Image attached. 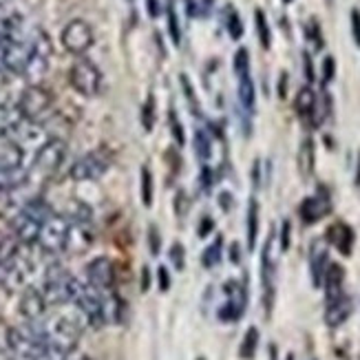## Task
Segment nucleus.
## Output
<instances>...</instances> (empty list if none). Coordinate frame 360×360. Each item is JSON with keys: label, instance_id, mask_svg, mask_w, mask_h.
<instances>
[{"label": "nucleus", "instance_id": "f257e3e1", "mask_svg": "<svg viewBox=\"0 0 360 360\" xmlns=\"http://www.w3.org/2000/svg\"><path fill=\"white\" fill-rule=\"evenodd\" d=\"M84 323H86L84 314L71 303L69 307L60 305L58 311H53L51 316L46 319L42 316L38 321V327L46 345H51L53 349L67 356L77 345V338H80L84 330Z\"/></svg>", "mask_w": 360, "mask_h": 360}, {"label": "nucleus", "instance_id": "20e7f679", "mask_svg": "<svg viewBox=\"0 0 360 360\" xmlns=\"http://www.w3.org/2000/svg\"><path fill=\"white\" fill-rule=\"evenodd\" d=\"M69 82L80 96L93 98L102 89V73L89 58H77L69 69Z\"/></svg>", "mask_w": 360, "mask_h": 360}, {"label": "nucleus", "instance_id": "4be33fe9", "mask_svg": "<svg viewBox=\"0 0 360 360\" xmlns=\"http://www.w3.org/2000/svg\"><path fill=\"white\" fill-rule=\"evenodd\" d=\"M257 347H259V330H257V327H250V330L245 332V336H243L239 356L243 360H252L255 354H257Z\"/></svg>", "mask_w": 360, "mask_h": 360}, {"label": "nucleus", "instance_id": "2f4dec72", "mask_svg": "<svg viewBox=\"0 0 360 360\" xmlns=\"http://www.w3.org/2000/svg\"><path fill=\"white\" fill-rule=\"evenodd\" d=\"M168 120H170V131H173V137H175V142L179 144V146H184L186 144V135H184V127H181V122H179V117H177V113L170 108V113H168Z\"/></svg>", "mask_w": 360, "mask_h": 360}, {"label": "nucleus", "instance_id": "8fccbe9b", "mask_svg": "<svg viewBox=\"0 0 360 360\" xmlns=\"http://www.w3.org/2000/svg\"><path fill=\"white\" fill-rule=\"evenodd\" d=\"M283 3H292V0H283Z\"/></svg>", "mask_w": 360, "mask_h": 360}, {"label": "nucleus", "instance_id": "473e14b6", "mask_svg": "<svg viewBox=\"0 0 360 360\" xmlns=\"http://www.w3.org/2000/svg\"><path fill=\"white\" fill-rule=\"evenodd\" d=\"M334 75H336V62H334L332 56H327V58L323 60V82H325V84H327V82H332V80H334Z\"/></svg>", "mask_w": 360, "mask_h": 360}, {"label": "nucleus", "instance_id": "79ce46f5", "mask_svg": "<svg viewBox=\"0 0 360 360\" xmlns=\"http://www.w3.org/2000/svg\"><path fill=\"white\" fill-rule=\"evenodd\" d=\"M303 65H305V77H307L309 82H314L316 75H314V67H311V58L307 53L303 56Z\"/></svg>", "mask_w": 360, "mask_h": 360}, {"label": "nucleus", "instance_id": "c85d7f7f", "mask_svg": "<svg viewBox=\"0 0 360 360\" xmlns=\"http://www.w3.org/2000/svg\"><path fill=\"white\" fill-rule=\"evenodd\" d=\"M234 73L239 77L250 73V53H248V49H243V46L234 53Z\"/></svg>", "mask_w": 360, "mask_h": 360}, {"label": "nucleus", "instance_id": "6ab92c4d", "mask_svg": "<svg viewBox=\"0 0 360 360\" xmlns=\"http://www.w3.org/2000/svg\"><path fill=\"white\" fill-rule=\"evenodd\" d=\"M257 234H259V203L250 199L248 203V248L255 250L257 245Z\"/></svg>", "mask_w": 360, "mask_h": 360}, {"label": "nucleus", "instance_id": "b1692460", "mask_svg": "<svg viewBox=\"0 0 360 360\" xmlns=\"http://www.w3.org/2000/svg\"><path fill=\"white\" fill-rule=\"evenodd\" d=\"M255 20H257V34H259V40L265 49H270V42H272V34H270V25H268V18H265V13L261 9L255 11Z\"/></svg>", "mask_w": 360, "mask_h": 360}, {"label": "nucleus", "instance_id": "dca6fc26", "mask_svg": "<svg viewBox=\"0 0 360 360\" xmlns=\"http://www.w3.org/2000/svg\"><path fill=\"white\" fill-rule=\"evenodd\" d=\"M327 265H330V261H327V250H323V248H314V250H311L309 270H311V283H314L316 288L323 285Z\"/></svg>", "mask_w": 360, "mask_h": 360}, {"label": "nucleus", "instance_id": "ddd939ff", "mask_svg": "<svg viewBox=\"0 0 360 360\" xmlns=\"http://www.w3.org/2000/svg\"><path fill=\"white\" fill-rule=\"evenodd\" d=\"M325 296H327V303L338 299L340 294H345L342 292V281H345V270L340 268V265L336 263H330L327 265V270H325Z\"/></svg>", "mask_w": 360, "mask_h": 360}, {"label": "nucleus", "instance_id": "1a4fd4ad", "mask_svg": "<svg viewBox=\"0 0 360 360\" xmlns=\"http://www.w3.org/2000/svg\"><path fill=\"white\" fill-rule=\"evenodd\" d=\"M274 232L270 234L268 243L263 248V257H261V278H263V299H265V307H272V301H274Z\"/></svg>", "mask_w": 360, "mask_h": 360}, {"label": "nucleus", "instance_id": "ea45409f", "mask_svg": "<svg viewBox=\"0 0 360 360\" xmlns=\"http://www.w3.org/2000/svg\"><path fill=\"white\" fill-rule=\"evenodd\" d=\"M290 248V221H283V228H281V250Z\"/></svg>", "mask_w": 360, "mask_h": 360}, {"label": "nucleus", "instance_id": "58836bf2", "mask_svg": "<svg viewBox=\"0 0 360 360\" xmlns=\"http://www.w3.org/2000/svg\"><path fill=\"white\" fill-rule=\"evenodd\" d=\"M212 228H214V221H212V219H210V217H203L201 221H199V230H197V232H199V237H206V234H208Z\"/></svg>", "mask_w": 360, "mask_h": 360}, {"label": "nucleus", "instance_id": "2eb2a0df", "mask_svg": "<svg viewBox=\"0 0 360 360\" xmlns=\"http://www.w3.org/2000/svg\"><path fill=\"white\" fill-rule=\"evenodd\" d=\"M27 179H29V173L22 166L0 168V193H3V191H15V188L25 186Z\"/></svg>", "mask_w": 360, "mask_h": 360}, {"label": "nucleus", "instance_id": "bb28decb", "mask_svg": "<svg viewBox=\"0 0 360 360\" xmlns=\"http://www.w3.org/2000/svg\"><path fill=\"white\" fill-rule=\"evenodd\" d=\"M210 137L203 133V131H197L195 133V153H197V158L201 160V162H208V158H210Z\"/></svg>", "mask_w": 360, "mask_h": 360}, {"label": "nucleus", "instance_id": "7ed1b4c3", "mask_svg": "<svg viewBox=\"0 0 360 360\" xmlns=\"http://www.w3.org/2000/svg\"><path fill=\"white\" fill-rule=\"evenodd\" d=\"M69 232H71L69 219L62 217V214H51L42 224L36 243L42 248V252H46V255H60V252H65V250H67Z\"/></svg>", "mask_w": 360, "mask_h": 360}, {"label": "nucleus", "instance_id": "de8ad7c7", "mask_svg": "<svg viewBox=\"0 0 360 360\" xmlns=\"http://www.w3.org/2000/svg\"><path fill=\"white\" fill-rule=\"evenodd\" d=\"M80 360H93V358H89V356H82Z\"/></svg>", "mask_w": 360, "mask_h": 360}, {"label": "nucleus", "instance_id": "e433bc0d", "mask_svg": "<svg viewBox=\"0 0 360 360\" xmlns=\"http://www.w3.org/2000/svg\"><path fill=\"white\" fill-rule=\"evenodd\" d=\"M352 31H354V40H356V44L360 46V11H358V9L352 11Z\"/></svg>", "mask_w": 360, "mask_h": 360}, {"label": "nucleus", "instance_id": "37998d69", "mask_svg": "<svg viewBox=\"0 0 360 360\" xmlns=\"http://www.w3.org/2000/svg\"><path fill=\"white\" fill-rule=\"evenodd\" d=\"M210 179H212L210 168H208V166H203V168H201V186H203V188H210V186H212Z\"/></svg>", "mask_w": 360, "mask_h": 360}, {"label": "nucleus", "instance_id": "a878e982", "mask_svg": "<svg viewBox=\"0 0 360 360\" xmlns=\"http://www.w3.org/2000/svg\"><path fill=\"white\" fill-rule=\"evenodd\" d=\"M299 162H301L303 175H309V173H311V168H314V144H311L309 139H307V142H303V146H301Z\"/></svg>", "mask_w": 360, "mask_h": 360}, {"label": "nucleus", "instance_id": "423d86ee", "mask_svg": "<svg viewBox=\"0 0 360 360\" xmlns=\"http://www.w3.org/2000/svg\"><path fill=\"white\" fill-rule=\"evenodd\" d=\"M60 42L69 53L84 56L93 46V42H96V34H93V29H91V25L86 20L75 18V20L67 22V27L62 29Z\"/></svg>", "mask_w": 360, "mask_h": 360}, {"label": "nucleus", "instance_id": "4468645a", "mask_svg": "<svg viewBox=\"0 0 360 360\" xmlns=\"http://www.w3.org/2000/svg\"><path fill=\"white\" fill-rule=\"evenodd\" d=\"M330 210V201L327 199H319V197H307L301 203V217L305 224H316L319 219H323V214Z\"/></svg>", "mask_w": 360, "mask_h": 360}, {"label": "nucleus", "instance_id": "49530a36", "mask_svg": "<svg viewBox=\"0 0 360 360\" xmlns=\"http://www.w3.org/2000/svg\"><path fill=\"white\" fill-rule=\"evenodd\" d=\"M237 250H239L237 245H232V261H234V263L239 261V252H237Z\"/></svg>", "mask_w": 360, "mask_h": 360}, {"label": "nucleus", "instance_id": "f8f14e48", "mask_svg": "<svg viewBox=\"0 0 360 360\" xmlns=\"http://www.w3.org/2000/svg\"><path fill=\"white\" fill-rule=\"evenodd\" d=\"M352 314V299L347 294H340L338 299L327 303V309H325V323L330 327H338L342 325Z\"/></svg>", "mask_w": 360, "mask_h": 360}, {"label": "nucleus", "instance_id": "f03ea898", "mask_svg": "<svg viewBox=\"0 0 360 360\" xmlns=\"http://www.w3.org/2000/svg\"><path fill=\"white\" fill-rule=\"evenodd\" d=\"M51 214L53 212L49 208V203L42 199H31L13 219V237L20 243H36L42 224Z\"/></svg>", "mask_w": 360, "mask_h": 360}, {"label": "nucleus", "instance_id": "a211bd4d", "mask_svg": "<svg viewBox=\"0 0 360 360\" xmlns=\"http://www.w3.org/2000/svg\"><path fill=\"white\" fill-rule=\"evenodd\" d=\"M294 106H296V113H299L303 120L314 115L316 113V96H314V91H311L309 86L301 89L299 96H296V100H294Z\"/></svg>", "mask_w": 360, "mask_h": 360}, {"label": "nucleus", "instance_id": "cd10ccee", "mask_svg": "<svg viewBox=\"0 0 360 360\" xmlns=\"http://www.w3.org/2000/svg\"><path fill=\"white\" fill-rule=\"evenodd\" d=\"M142 127L146 133H150L155 127V100H153V96H148L144 106H142Z\"/></svg>", "mask_w": 360, "mask_h": 360}, {"label": "nucleus", "instance_id": "5701e85b", "mask_svg": "<svg viewBox=\"0 0 360 360\" xmlns=\"http://www.w3.org/2000/svg\"><path fill=\"white\" fill-rule=\"evenodd\" d=\"M221 248H224V241H221V237H217L206 248V252H203V257H201V263L206 265V268H214V265L221 261Z\"/></svg>", "mask_w": 360, "mask_h": 360}, {"label": "nucleus", "instance_id": "a19ab883", "mask_svg": "<svg viewBox=\"0 0 360 360\" xmlns=\"http://www.w3.org/2000/svg\"><path fill=\"white\" fill-rule=\"evenodd\" d=\"M146 11H148V15H153V18H158V15L162 13L160 0H146Z\"/></svg>", "mask_w": 360, "mask_h": 360}, {"label": "nucleus", "instance_id": "393cba45", "mask_svg": "<svg viewBox=\"0 0 360 360\" xmlns=\"http://www.w3.org/2000/svg\"><path fill=\"white\" fill-rule=\"evenodd\" d=\"M139 175H142V203L146 208L153 206V195H155V188H153V173L142 166V170H139Z\"/></svg>", "mask_w": 360, "mask_h": 360}, {"label": "nucleus", "instance_id": "c756f323", "mask_svg": "<svg viewBox=\"0 0 360 360\" xmlns=\"http://www.w3.org/2000/svg\"><path fill=\"white\" fill-rule=\"evenodd\" d=\"M226 27H228V34H230L232 40H239V38L243 36V22H241V18H239V13H237V11H230Z\"/></svg>", "mask_w": 360, "mask_h": 360}, {"label": "nucleus", "instance_id": "c9c22d12", "mask_svg": "<svg viewBox=\"0 0 360 360\" xmlns=\"http://www.w3.org/2000/svg\"><path fill=\"white\" fill-rule=\"evenodd\" d=\"M307 38H309V40L314 38V42H316L319 49L323 46V40H321V29H319V22H316V20H309V25H307Z\"/></svg>", "mask_w": 360, "mask_h": 360}, {"label": "nucleus", "instance_id": "09e8293b", "mask_svg": "<svg viewBox=\"0 0 360 360\" xmlns=\"http://www.w3.org/2000/svg\"><path fill=\"white\" fill-rule=\"evenodd\" d=\"M288 360H294V356H292V354H290V356H288Z\"/></svg>", "mask_w": 360, "mask_h": 360}, {"label": "nucleus", "instance_id": "7c9ffc66", "mask_svg": "<svg viewBox=\"0 0 360 360\" xmlns=\"http://www.w3.org/2000/svg\"><path fill=\"white\" fill-rule=\"evenodd\" d=\"M168 34H170V40H173L175 46L181 44V31H179V22H177V13L175 9L170 7L168 9Z\"/></svg>", "mask_w": 360, "mask_h": 360}, {"label": "nucleus", "instance_id": "39448f33", "mask_svg": "<svg viewBox=\"0 0 360 360\" xmlns=\"http://www.w3.org/2000/svg\"><path fill=\"white\" fill-rule=\"evenodd\" d=\"M15 106H18L20 115L27 122H38L51 111L53 96L46 89H42L40 84H29L20 93V98H18V102H15Z\"/></svg>", "mask_w": 360, "mask_h": 360}, {"label": "nucleus", "instance_id": "aec40b11", "mask_svg": "<svg viewBox=\"0 0 360 360\" xmlns=\"http://www.w3.org/2000/svg\"><path fill=\"white\" fill-rule=\"evenodd\" d=\"M15 166H22V148L15 142H9L0 150V168H15Z\"/></svg>", "mask_w": 360, "mask_h": 360}, {"label": "nucleus", "instance_id": "6e6552de", "mask_svg": "<svg viewBox=\"0 0 360 360\" xmlns=\"http://www.w3.org/2000/svg\"><path fill=\"white\" fill-rule=\"evenodd\" d=\"M106 168L108 164L100 153H86L69 168V177L73 181H91L102 177L106 173Z\"/></svg>", "mask_w": 360, "mask_h": 360}, {"label": "nucleus", "instance_id": "f3484780", "mask_svg": "<svg viewBox=\"0 0 360 360\" xmlns=\"http://www.w3.org/2000/svg\"><path fill=\"white\" fill-rule=\"evenodd\" d=\"M330 239L332 243H336V248L340 250L342 255H352V243H354V232L349 226L345 224H336L334 228H330Z\"/></svg>", "mask_w": 360, "mask_h": 360}, {"label": "nucleus", "instance_id": "4c0bfd02", "mask_svg": "<svg viewBox=\"0 0 360 360\" xmlns=\"http://www.w3.org/2000/svg\"><path fill=\"white\" fill-rule=\"evenodd\" d=\"M158 281H160V290L162 292H168L170 290V276H168V270L164 268H158Z\"/></svg>", "mask_w": 360, "mask_h": 360}, {"label": "nucleus", "instance_id": "9b49d317", "mask_svg": "<svg viewBox=\"0 0 360 360\" xmlns=\"http://www.w3.org/2000/svg\"><path fill=\"white\" fill-rule=\"evenodd\" d=\"M49 305L44 301V294L40 288H27L22 292V299H20V314L27 319V321H40Z\"/></svg>", "mask_w": 360, "mask_h": 360}, {"label": "nucleus", "instance_id": "a18cd8bd", "mask_svg": "<svg viewBox=\"0 0 360 360\" xmlns=\"http://www.w3.org/2000/svg\"><path fill=\"white\" fill-rule=\"evenodd\" d=\"M285 82H288V75L283 73V75H281V84H278V96L281 98H285Z\"/></svg>", "mask_w": 360, "mask_h": 360}, {"label": "nucleus", "instance_id": "0eeeda50", "mask_svg": "<svg viewBox=\"0 0 360 360\" xmlns=\"http://www.w3.org/2000/svg\"><path fill=\"white\" fill-rule=\"evenodd\" d=\"M65 158H67V144L58 137H49L46 142L40 144L36 158H34V168L40 170V173L49 175L62 166Z\"/></svg>", "mask_w": 360, "mask_h": 360}, {"label": "nucleus", "instance_id": "c03bdc74", "mask_svg": "<svg viewBox=\"0 0 360 360\" xmlns=\"http://www.w3.org/2000/svg\"><path fill=\"white\" fill-rule=\"evenodd\" d=\"M150 288V272H148V268H144L142 270V290L146 292Z\"/></svg>", "mask_w": 360, "mask_h": 360}, {"label": "nucleus", "instance_id": "72a5a7b5", "mask_svg": "<svg viewBox=\"0 0 360 360\" xmlns=\"http://www.w3.org/2000/svg\"><path fill=\"white\" fill-rule=\"evenodd\" d=\"M148 243H150V250H153V255H160V250H162V237H160V230L150 226L148 230Z\"/></svg>", "mask_w": 360, "mask_h": 360}, {"label": "nucleus", "instance_id": "9d476101", "mask_svg": "<svg viewBox=\"0 0 360 360\" xmlns=\"http://www.w3.org/2000/svg\"><path fill=\"white\" fill-rule=\"evenodd\" d=\"M86 281L93 285V288H98L102 292L106 290H113V283H115V270H113V263L108 261L106 257H100L96 261H91L89 263V268H86Z\"/></svg>", "mask_w": 360, "mask_h": 360}, {"label": "nucleus", "instance_id": "412c9836", "mask_svg": "<svg viewBox=\"0 0 360 360\" xmlns=\"http://www.w3.org/2000/svg\"><path fill=\"white\" fill-rule=\"evenodd\" d=\"M255 82H252V77L248 75H241L239 77V102L248 108V111H252L255 108Z\"/></svg>", "mask_w": 360, "mask_h": 360}, {"label": "nucleus", "instance_id": "f704fd0d", "mask_svg": "<svg viewBox=\"0 0 360 360\" xmlns=\"http://www.w3.org/2000/svg\"><path fill=\"white\" fill-rule=\"evenodd\" d=\"M170 261L177 270H184V245L181 243H175L173 250H170Z\"/></svg>", "mask_w": 360, "mask_h": 360}]
</instances>
